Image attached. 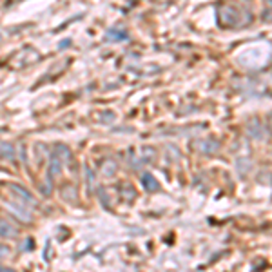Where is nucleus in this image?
Wrapping results in <instances>:
<instances>
[{"mask_svg":"<svg viewBox=\"0 0 272 272\" xmlns=\"http://www.w3.org/2000/svg\"><path fill=\"white\" fill-rule=\"evenodd\" d=\"M129 36H127V33L125 31H109L107 33V40H127Z\"/></svg>","mask_w":272,"mask_h":272,"instance_id":"obj_8","label":"nucleus"},{"mask_svg":"<svg viewBox=\"0 0 272 272\" xmlns=\"http://www.w3.org/2000/svg\"><path fill=\"white\" fill-rule=\"evenodd\" d=\"M7 254H9V247H6V245H0V260H2V258H6Z\"/></svg>","mask_w":272,"mask_h":272,"instance_id":"obj_11","label":"nucleus"},{"mask_svg":"<svg viewBox=\"0 0 272 272\" xmlns=\"http://www.w3.org/2000/svg\"><path fill=\"white\" fill-rule=\"evenodd\" d=\"M252 22V13L247 7L227 4L219 9V24L223 27H243Z\"/></svg>","mask_w":272,"mask_h":272,"instance_id":"obj_1","label":"nucleus"},{"mask_svg":"<svg viewBox=\"0 0 272 272\" xmlns=\"http://www.w3.org/2000/svg\"><path fill=\"white\" fill-rule=\"evenodd\" d=\"M18 234V231L13 227L11 223H7V221H2L0 219V236L2 238H15Z\"/></svg>","mask_w":272,"mask_h":272,"instance_id":"obj_5","label":"nucleus"},{"mask_svg":"<svg viewBox=\"0 0 272 272\" xmlns=\"http://www.w3.org/2000/svg\"><path fill=\"white\" fill-rule=\"evenodd\" d=\"M0 154H2V156H6V158H13V156H15L13 147L9 145V143H2V145H0Z\"/></svg>","mask_w":272,"mask_h":272,"instance_id":"obj_9","label":"nucleus"},{"mask_svg":"<svg viewBox=\"0 0 272 272\" xmlns=\"http://www.w3.org/2000/svg\"><path fill=\"white\" fill-rule=\"evenodd\" d=\"M143 185H145V189L147 190H158L160 189V184H158V182H156L151 174H145V176H143Z\"/></svg>","mask_w":272,"mask_h":272,"instance_id":"obj_7","label":"nucleus"},{"mask_svg":"<svg viewBox=\"0 0 272 272\" xmlns=\"http://www.w3.org/2000/svg\"><path fill=\"white\" fill-rule=\"evenodd\" d=\"M0 272H13L11 269H6V267H0Z\"/></svg>","mask_w":272,"mask_h":272,"instance_id":"obj_12","label":"nucleus"},{"mask_svg":"<svg viewBox=\"0 0 272 272\" xmlns=\"http://www.w3.org/2000/svg\"><path fill=\"white\" fill-rule=\"evenodd\" d=\"M54 154H56V156H58L60 158V162H62V163H67V162L71 160V151H69V149L65 147V145H56V147H54V151H53Z\"/></svg>","mask_w":272,"mask_h":272,"instance_id":"obj_6","label":"nucleus"},{"mask_svg":"<svg viewBox=\"0 0 272 272\" xmlns=\"http://www.w3.org/2000/svg\"><path fill=\"white\" fill-rule=\"evenodd\" d=\"M62 167H64V163L60 162V158L56 156V154H51V162H49V174L51 176H58L60 172H62Z\"/></svg>","mask_w":272,"mask_h":272,"instance_id":"obj_4","label":"nucleus"},{"mask_svg":"<svg viewBox=\"0 0 272 272\" xmlns=\"http://www.w3.org/2000/svg\"><path fill=\"white\" fill-rule=\"evenodd\" d=\"M6 205H7V211L11 214H15L20 221H24V223H27V221H31V213H29V209H24V205L20 203V201H6Z\"/></svg>","mask_w":272,"mask_h":272,"instance_id":"obj_3","label":"nucleus"},{"mask_svg":"<svg viewBox=\"0 0 272 272\" xmlns=\"http://www.w3.org/2000/svg\"><path fill=\"white\" fill-rule=\"evenodd\" d=\"M114 171H116V165H114L112 162H107V167H104V174H106V176H111Z\"/></svg>","mask_w":272,"mask_h":272,"instance_id":"obj_10","label":"nucleus"},{"mask_svg":"<svg viewBox=\"0 0 272 272\" xmlns=\"http://www.w3.org/2000/svg\"><path fill=\"white\" fill-rule=\"evenodd\" d=\"M9 189L15 192V196H17V200L22 203V205H29V207H36L38 205V201L33 198V194H29V190L24 189L22 185H9Z\"/></svg>","mask_w":272,"mask_h":272,"instance_id":"obj_2","label":"nucleus"}]
</instances>
